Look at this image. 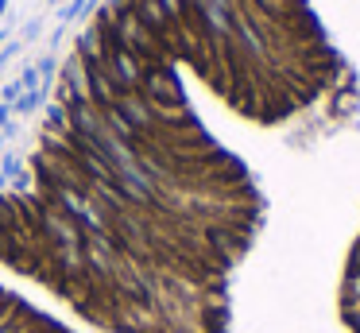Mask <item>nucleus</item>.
I'll list each match as a JSON object with an SVG mask.
<instances>
[{
    "label": "nucleus",
    "instance_id": "nucleus-1",
    "mask_svg": "<svg viewBox=\"0 0 360 333\" xmlns=\"http://www.w3.org/2000/svg\"><path fill=\"white\" fill-rule=\"evenodd\" d=\"M337 314H341L345 333H360V237H356V244H352L349 260H345V271H341Z\"/></svg>",
    "mask_w": 360,
    "mask_h": 333
}]
</instances>
